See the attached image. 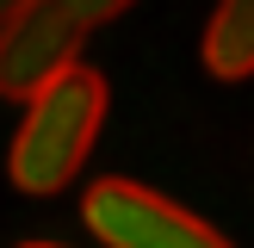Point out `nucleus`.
<instances>
[{"mask_svg": "<svg viewBox=\"0 0 254 248\" xmlns=\"http://www.w3.org/2000/svg\"><path fill=\"white\" fill-rule=\"evenodd\" d=\"M106 74L87 68V62H74L68 74H56L50 87H37L31 99H25V118L19 130H12V149H6V174L19 192H62V186L74 180V174L87 168V155H93V136L99 124H106Z\"/></svg>", "mask_w": 254, "mask_h": 248, "instance_id": "nucleus-1", "label": "nucleus"}, {"mask_svg": "<svg viewBox=\"0 0 254 248\" xmlns=\"http://www.w3.org/2000/svg\"><path fill=\"white\" fill-rule=\"evenodd\" d=\"M118 0H25L0 19V93L31 99L81 62V44L118 19Z\"/></svg>", "mask_w": 254, "mask_h": 248, "instance_id": "nucleus-2", "label": "nucleus"}, {"mask_svg": "<svg viewBox=\"0 0 254 248\" xmlns=\"http://www.w3.org/2000/svg\"><path fill=\"white\" fill-rule=\"evenodd\" d=\"M81 223L106 248H230V236H217L205 217H192L186 205L161 198L143 180H124V174H106L87 186Z\"/></svg>", "mask_w": 254, "mask_h": 248, "instance_id": "nucleus-3", "label": "nucleus"}, {"mask_svg": "<svg viewBox=\"0 0 254 248\" xmlns=\"http://www.w3.org/2000/svg\"><path fill=\"white\" fill-rule=\"evenodd\" d=\"M205 68L217 81H248L254 74V0H223L205 25Z\"/></svg>", "mask_w": 254, "mask_h": 248, "instance_id": "nucleus-4", "label": "nucleus"}, {"mask_svg": "<svg viewBox=\"0 0 254 248\" xmlns=\"http://www.w3.org/2000/svg\"><path fill=\"white\" fill-rule=\"evenodd\" d=\"M25 248H56V242H25Z\"/></svg>", "mask_w": 254, "mask_h": 248, "instance_id": "nucleus-5", "label": "nucleus"}, {"mask_svg": "<svg viewBox=\"0 0 254 248\" xmlns=\"http://www.w3.org/2000/svg\"><path fill=\"white\" fill-rule=\"evenodd\" d=\"M0 19H6V6H0Z\"/></svg>", "mask_w": 254, "mask_h": 248, "instance_id": "nucleus-6", "label": "nucleus"}]
</instances>
